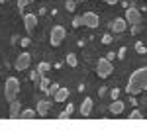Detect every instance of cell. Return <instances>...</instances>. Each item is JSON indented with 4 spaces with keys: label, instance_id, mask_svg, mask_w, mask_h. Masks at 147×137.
Instances as JSON below:
<instances>
[{
    "label": "cell",
    "instance_id": "cell-1",
    "mask_svg": "<svg viewBox=\"0 0 147 137\" xmlns=\"http://www.w3.org/2000/svg\"><path fill=\"white\" fill-rule=\"evenodd\" d=\"M143 90H147V67L137 68L127 80V94L129 96H136Z\"/></svg>",
    "mask_w": 147,
    "mask_h": 137
},
{
    "label": "cell",
    "instance_id": "cell-2",
    "mask_svg": "<svg viewBox=\"0 0 147 137\" xmlns=\"http://www.w3.org/2000/svg\"><path fill=\"white\" fill-rule=\"evenodd\" d=\"M18 92H20V82H18V79L10 77V79L6 80V88H4V96H6V100H8V102L16 100Z\"/></svg>",
    "mask_w": 147,
    "mask_h": 137
},
{
    "label": "cell",
    "instance_id": "cell-3",
    "mask_svg": "<svg viewBox=\"0 0 147 137\" xmlns=\"http://www.w3.org/2000/svg\"><path fill=\"white\" fill-rule=\"evenodd\" d=\"M65 28L63 26H55L53 30H51V45L57 47V45H61L63 43V39H65Z\"/></svg>",
    "mask_w": 147,
    "mask_h": 137
},
{
    "label": "cell",
    "instance_id": "cell-4",
    "mask_svg": "<svg viewBox=\"0 0 147 137\" xmlns=\"http://www.w3.org/2000/svg\"><path fill=\"white\" fill-rule=\"evenodd\" d=\"M96 73H98V77H102V79L110 77V73H112V63H110L108 59H100V61H98V67H96Z\"/></svg>",
    "mask_w": 147,
    "mask_h": 137
},
{
    "label": "cell",
    "instance_id": "cell-5",
    "mask_svg": "<svg viewBox=\"0 0 147 137\" xmlns=\"http://www.w3.org/2000/svg\"><path fill=\"white\" fill-rule=\"evenodd\" d=\"M125 22L131 24V26H137V24L141 22V14H139V10H136V8H127V10H125Z\"/></svg>",
    "mask_w": 147,
    "mask_h": 137
},
{
    "label": "cell",
    "instance_id": "cell-6",
    "mask_svg": "<svg viewBox=\"0 0 147 137\" xmlns=\"http://www.w3.org/2000/svg\"><path fill=\"white\" fill-rule=\"evenodd\" d=\"M82 26H86V28H90V30L98 28V16H96L94 12H86V14L82 16Z\"/></svg>",
    "mask_w": 147,
    "mask_h": 137
},
{
    "label": "cell",
    "instance_id": "cell-7",
    "mask_svg": "<svg viewBox=\"0 0 147 137\" xmlns=\"http://www.w3.org/2000/svg\"><path fill=\"white\" fill-rule=\"evenodd\" d=\"M24 24H26L28 34H34L35 26H37V16H34V14H26V16H24Z\"/></svg>",
    "mask_w": 147,
    "mask_h": 137
},
{
    "label": "cell",
    "instance_id": "cell-8",
    "mask_svg": "<svg viewBox=\"0 0 147 137\" xmlns=\"http://www.w3.org/2000/svg\"><path fill=\"white\" fill-rule=\"evenodd\" d=\"M30 63H32V55H30V53H22V55L18 57V61H16V68H18V71H24V68L30 67Z\"/></svg>",
    "mask_w": 147,
    "mask_h": 137
},
{
    "label": "cell",
    "instance_id": "cell-9",
    "mask_svg": "<svg viewBox=\"0 0 147 137\" xmlns=\"http://www.w3.org/2000/svg\"><path fill=\"white\" fill-rule=\"evenodd\" d=\"M20 104L22 102H18V100H12L10 102V118L12 120H16L20 116Z\"/></svg>",
    "mask_w": 147,
    "mask_h": 137
},
{
    "label": "cell",
    "instance_id": "cell-10",
    "mask_svg": "<svg viewBox=\"0 0 147 137\" xmlns=\"http://www.w3.org/2000/svg\"><path fill=\"white\" fill-rule=\"evenodd\" d=\"M92 112V98H86L84 102L80 104V114L82 116H88Z\"/></svg>",
    "mask_w": 147,
    "mask_h": 137
},
{
    "label": "cell",
    "instance_id": "cell-11",
    "mask_svg": "<svg viewBox=\"0 0 147 137\" xmlns=\"http://www.w3.org/2000/svg\"><path fill=\"white\" fill-rule=\"evenodd\" d=\"M49 108H51V102H49V100H41V102L37 104V114L45 116L47 112H49Z\"/></svg>",
    "mask_w": 147,
    "mask_h": 137
},
{
    "label": "cell",
    "instance_id": "cell-12",
    "mask_svg": "<svg viewBox=\"0 0 147 137\" xmlns=\"http://www.w3.org/2000/svg\"><path fill=\"white\" fill-rule=\"evenodd\" d=\"M110 112H112V114H122V112H124V102H120V100L116 98V100L110 104Z\"/></svg>",
    "mask_w": 147,
    "mask_h": 137
},
{
    "label": "cell",
    "instance_id": "cell-13",
    "mask_svg": "<svg viewBox=\"0 0 147 137\" xmlns=\"http://www.w3.org/2000/svg\"><path fill=\"white\" fill-rule=\"evenodd\" d=\"M53 96H55V102H65V100H67V96H69V90L59 86V90H57Z\"/></svg>",
    "mask_w": 147,
    "mask_h": 137
},
{
    "label": "cell",
    "instance_id": "cell-14",
    "mask_svg": "<svg viewBox=\"0 0 147 137\" xmlns=\"http://www.w3.org/2000/svg\"><path fill=\"white\" fill-rule=\"evenodd\" d=\"M125 26H127V22L122 20V18H118V20L112 24V30H114V32H118V34H122V32L125 30Z\"/></svg>",
    "mask_w": 147,
    "mask_h": 137
},
{
    "label": "cell",
    "instance_id": "cell-15",
    "mask_svg": "<svg viewBox=\"0 0 147 137\" xmlns=\"http://www.w3.org/2000/svg\"><path fill=\"white\" fill-rule=\"evenodd\" d=\"M18 118H22V120H34V118H35V112H34V110H24Z\"/></svg>",
    "mask_w": 147,
    "mask_h": 137
},
{
    "label": "cell",
    "instance_id": "cell-16",
    "mask_svg": "<svg viewBox=\"0 0 147 137\" xmlns=\"http://www.w3.org/2000/svg\"><path fill=\"white\" fill-rule=\"evenodd\" d=\"M65 63H67L69 67H77V55L69 53V55H67V59H65Z\"/></svg>",
    "mask_w": 147,
    "mask_h": 137
},
{
    "label": "cell",
    "instance_id": "cell-17",
    "mask_svg": "<svg viewBox=\"0 0 147 137\" xmlns=\"http://www.w3.org/2000/svg\"><path fill=\"white\" fill-rule=\"evenodd\" d=\"M59 90V84H51V82H49V86H47V94H55V92Z\"/></svg>",
    "mask_w": 147,
    "mask_h": 137
},
{
    "label": "cell",
    "instance_id": "cell-18",
    "mask_svg": "<svg viewBox=\"0 0 147 137\" xmlns=\"http://www.w3.org/2000/svg\"><path fill=\"white\" fill-rule=\"evenodd\" d=\"M37 71H39V75H43V73H47V71H49V63H39V67H37Z\"/></svg>",
    "mask_w": 147,
    "mask_h": 137
},
{
    "label": "cell",
    "instance_id": "cell-19",
    "mask_svg": "<svg viewBox=\"0 0 147 137\" xmlns=\"http://www.w3.org/2000/svg\"><path fill=\"white\" fill-rule=\"evenodd\" d=\"M141 118H143V114H141L139 110H134V112L129 114V120H141Z\"/></svg>",
    "mask_w": 147,
    "mask_h": 137
},
{
    "label": "cell",
    "instance_id": "cell-20",
    "mask_svg": "<svg viewBox=\"0 0 147 137\" xmlns=\"http://www.w3.org/2000/svg\"><path fill=\"white\" fill-rule=\"evenodd\" d=\"M47 86H49V80L43 77V79L39 80V88H41V90H47Z\"/></svg>",
    "mask_w": 147,
    "mask_h": 137
},
{
    "label": "cell",
    "instance_id": "cell-21",
    "mask_svg": "<svg viewBox=\"0 0 147 137\" xmlns=\"http://www.w3.org/2000/svg\"><path fill=\"white\" fill-rule=\"evenodd\" d=\"M136 49H137V53H145V51H147V47L143 45L141 41H137V43H136Z\"/></svg>",
    "mask_w": 147,
    "mask_h": 137
},
{
    "label": "cell",
    "instance_id": "cell-22",
    "mask_svg": "<svg viewBox=\"0 0 147 137\" xmlns=\"http://www.w3.org/2000/svg\"><path fill=\"white\" fill-rule=\"evenodd\" d=\"M75 6H77V2H75V0H67V10L69 12L75 10Z\"/></svg>",
    "mask_w": 147,
    "mask_h": 137
},
{
    "label": "cell",
    "instance_id": "cell-23",
    "mask_svg": "<svg viewBox=\"0 0 147 137\" xmlns=\"http://www.w3.org/2000/svg\"><path fill=\"white\" fill-rule=\"evenodd\" d=\"M32 2H34V0H18V6H20V8H26V6L32 4Z\"/></svg>",
    "mask_w": 147,
    "mask_h": 137
},
{
    "label": "cell",
    "instance_id": "cell-24",
    "mask_svg": "<svg viewBox=\"0 0 147 137\" xmlns=\"http://www.w3.org/2000/svg\"><path fill=\"white\" fill-rule=\"evenodd\" d=\"M102 43H104V45H110V43H112V37H110V35H104V37H102Z\"/></svg>",
    "mask_w": 147,
    "mask_h": 137
},
{
    "label": "cell",
    "instance_id": "cell-25",
    "mask_svg": "<svg viewBox=\"0 0 147 137\" xmlns=\"http://www.w3.org/2000/svg\"><path fill=\"white\" fill-rule=\"evenodd\" d=\"M73 26H75V28H80V26H82V18H75V20H73Z\"/></svg>",
    "mask_w": 147,
    "mask_h": 137
},
{
    "label": "cell",
    "instance_id": "cell-26",
    "mask_svg": "<svg viewBox=\"0 0 147 137\" xmlns=\"http://www.w3.org/2000/svg\"><path fill=\"white\" fill-rule=\"evenodd\" d=\"M110 94H112V98H114V100H116V98L120 96V88H114V90L110 92Z\"/></svg>",
    "mask_w": 147,
    "mask_h": 137
},
{
    "label": "cell",
    "instance_id": "cell-27",
    "mask_svg": "<svg viewBox=\"0 0 147 137\" xmlns=\"http://www.w3.org/2000/svg\"><path fill=\"white\" fill-rule=\"evenodd\" d=\"M32 80H35V82L39 80V71H35V73H32Z\"/></svg>",
    "mask_w": 147,
    "mask_h": 137
},
{
    "label": "cell",
    "instance_id": "cell-28",
    "mask_svg": "<svg viewBox=\"0 0 147 137\" xmlns=\"http://www.w3.org/2000/svg\"><path fill=\"white\" fill-rule=\"evenodd\" d=\"M124 55H125V47H122L120 53H118V59H124Z\"/></svg>",
    "mask_w": 147,
    "mask_h": 137
},
{
    "label": "cell",
    "instance_id": "cell-29",
    "mask_svg": "<svg viewBox=\"0 0 147 137\" xmlns=\"http://www.w3.org/2000/svg\"><path fill=\"white\" fill-rule=\"evenodd\" d=\"M73 110H75V108H73V104H69V106H67V110H65V112H67V114L71 116V114H73Z\"/></svg>",
    "mask_w": 147,
    "mask_h": 137
},
{
    "label": "cell",
    "instance_id": "cell-30",
    "mask_svg": "<svg viewBox=\"0 0 147 137\" xmlns=\"http://www.w3.org/2000/svg\"><path fill=\"white\" fill-rule=\"evenodd\" d=\"M106 59H108V61H112V59H116V53H108V55H106Z\"/></svg>",
    "mask_w": 147,
    "mask_h": 137
},
{
    "label": "cell",
    "instance_id": "cell-31",
    "mask_svg": "<svg viewBox=\"0 0 147 137\" xmlns=\"http://www.w3.org/2000/svg\"><path fill=\"white\" fill-rule=\"evenodd\" d=\"M98 94H100V98H102V96H104V94H106V86H102L100 90H98Z\"/></svg>",
    "mask_w": 147,
    "mask_h": 137
},
{
    "label": "cell",
    "instance_id": "cell-32",
    "mask_svg": "<svg viewBox=\"0 0 147 137\" xmlns=\"http://www.w3.org/2000/svg\"><path fill=\"white\" fill-rule=\"evenodd\" d=\"M67 118H69V114H67V112H63V114L59 116V120H67Z\"/></svg>",
    "mask_w": 147,
    "mask_h": 137
},
{
    "label": "cell",
    "instance_id": "cell-33",
    "mask_svg": "<svg viewBox=\"0 0 147 137\" xmlns=\"http://www.w3.org/2000/svg\"><path fill=\"white\" fill-rule=\"evenodd\" d=\"M104 2H108V4H116L118 0H104Z\"/></svg>",
    "mask_w": 147,
    "mask_h": 137
},
{
    "label": "cell",
    "instance_id": "cell-34",
    "mask_svg": "<svg viewBox=\"0 0 147 137\" xmlns=\"http://www.w3.org/2000/svg\"><path fill=\"white\" fill-rule=\"evenodd\" d=\"M0 2H8V0H0Z\"/></svg>",
    "mask_w": 147,
    "mask_h": 137
},
{
    "label": "cell",
    "instance_id": "cell-35",
    "mask_svg": "<svg viewBox=\"0 0 147 137\" xmlns=\"http://www.w3.org/2000/svg\"><path fill=\"white\" fill-rule=\"evenodd\" d=\"M75 2H82V0H75Z\"/></svg>",
    "mask_w": 147,
    "mask_h": 137
}]
</instances>
